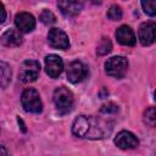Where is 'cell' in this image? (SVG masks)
Returning a JSON list of instances; mask_svg holds the SVG:
<instances>
[{
	"mask_svg": "<svg viewBox=\"0 0 156 156\" xmlns=\"http://www.w3.org/2000/svg\"><path fill=\"white\" fill-rule=\"evenodd\" d=\"M128 68V61L123 56H113L110 57L105 62V72L107 76L121 79L126 76Z\"/></svg>",
	"mask_w": 156,
	"mask_h": 156,
	"instance_id": "obj_1",
	"label": "cell"
},
{
	"mask_svg": "<svg viewBox=\"0 0 156 156\" xmlns=\"http://www.w3.org/2000/svg\"><path fill=\"white\" fill-rule=\"evenodd\" d=\"M21 102L24 111L30 113H39L43 110V104L39 93L33 88H27L21 96Z\"/></svg>",
	"mask_w": 156,
	"mask_h": 156,
	"instance_id": "obj_2",
	"label": "cell"
},
{
	"mask_svg": "<svg viewBox=\"0 0 156 156\" xmlns=\"http://www.w3.org/2000/svg\"><path fill=\"white\" fill-rule=\"evenodd\" d=\"M54 102L58 111L62 113L68 112L73 105V94L65 87H60L54 91Z\"/></svg>",
	"mask_w": 156,
	"mask_h": 156,
	"instance_id": "obj_3",
	"label": "cell"
},
{
	"mask_svg": "<svg viewBox=\"0 0 156 156\" xmlns=\"http://www.w3.org/2000/svg\"><path fill=\"white\" fill-rule=\"evenodd\" d=\"M40 73V65L35 60H27L21 65L20 68V79L23 83H30L37 80Z\"/></svg>",
	"mask_w": 156,
	"mask_h": 156,
	"instance_id": "obj_4",
	"label": "cell"
},
{
	"mask_svg": "<svg viewBox=\"0 0 156 156\" xmlns=\"http://www.w3.org/2000/svg\"><path fill=\"white\" fill-rule=\"evenodd\" d=\"M67 78L71 83L82 82L88 76V67L80 61H72L67 67Z\"/></svg>",
	"mask_w": 156,
	"mask_h": 156,
	"instance_id": "obj_5",
	"label": "cell"
},
{
	"mask_svg": "<svg viewBox=\"0 0 156 156\" xmlns=\"http://www.w3.org/2000/svg\"><path fill=\"white\" fill-rule=\"evenodd\" d=\"M48 41L49 44L55 48V49H61V50H66L69 46V40L67 34L58 29V28H52L49 30L48 34Z\"/></svg>",
	"mask_w": 156,
	"mask_h": 156,
	"instance_id": "obj_6",
	"label": "cell"
},
{
	"mask_svg": "<svg viewBox=\"0 0 156 156\" xmlns=\"http://www.w3.org/2000/svg\"><path fill=\"white\" fill-rule=\"evenodd\" d=\"M91 129V117L88 116H78L73 121L72 133L79 138H88Z\"/></svg>",
	"mask_w": 156,
	"mask_h": 156,
	"instance_id": "obj_7",
	"label": "cell"
},
{
	"mask_svg": "<svg viewBox=\"0 0 156 156\" xmlns=\"http://www.w3.org/2000/svg\"><path fill=\"white\" fill-rule=\"evenodd\" d=\"M45 71L51 78H57L63 71V61L58 55L51 54L45 57Z\"/></svg>",
	"mask_w": 156,
	"mask_h": 156,
	"instance_id": "obj_8",
	"label": "cell"
},
{
	"mask_svg": "<svg viewBox=\"0 0 156 156\" xmlns=\"http://www.w3.org/2000/svg\"><path fill=\"white\" fill-rule=\"evenodd\" d=\"M115 144L122 150H128V149L136 147L139 144V140L132 132L121 130L115 138Z\"/></svg>",
	"mask_w": 156,
	"mask_h": 156,
	"instance_id": "obj_9",
	"label": "cell"
},
{
	"mask_svg": "<svg viewBox=\"0 0 156 156\" xmlns=\"http://www.w3.org/2000/svg\"><path fill=\"white\" fill-rule=\"evenodd\" d=\"M15 24L18 32L29 33L35 28V18L29 12H20L15 17Z\"/></svg>",
	"mask_w": 156,
	"mask_h": 156,
	"instance_id": "obj_10",
	"label": "cell"
},
{
	"mask_svg": "<svg viewBox=\"0 0 156 156\" xmlns=\"http://www.w3.org/2000/svg\"><path fill=\"white\" fill-rule=\"evenodd\" d=\"M155 29L156 24L154 22H144L140 24L138 37L144 46H149L155 41Z\"/></svg>",
	"mask_w": 156,
	"mask_h": 156,
	"instance_id": "obj_11",
	"label": "cell"
},
{
	"mask_svg": "<svg viewBox=\"0 0 156 156\" xmlns=\"http://www.w3.org/2000/svg\"><path fill=\"white\" fill-rule=\"evenodd\" d=\"M116 39L121 45L124 46H134L136 38L133 29L129 26H121L116 30Z\"/></svg>",
	"mask_w": 156,
	"mask_h": 156,
	"instance_id": "obj_12",
	"label": "cell"
},
{
	"mask_svg": "<svg viewBox=\"0 0 156 156\" xmlns=\"http://www.w3.org/2000/svg\"><path fill=\"white\" fill-rule=\"evenodd\" d=\"M0 43L7 48H16L22 44V35L18 30L9 29L0 37Z\"/></svg>",
	"mask_w": 156,
	"mask_h": 156,
	"instance_id": "obj_13",
	"label": "cell"
},
{
	"mask_svg": "<svg viewBox=\"0 0 156 156\" xmlns=\"http://www.w3.org/2000/svg\"><path fill=\"white\" fill-rule=\"evenodd\" d=\"M57 7L65 16L73 17L80 12V10L83 9V2H80V1H58Z\"/></svg>",
	"mask_w": 156,
	"mask_h": 156,
	"instance_id": "obj_14",
	"label": "cell"
},
{
	"mask_svg": "<svg viewBox=\"0 0 156 156\" xmlns=\"http://www.w3.org/2000/svg\"><path fill=\"white\" fill-rule=\"evenodd\" d=\"M11 77H12V72L10 66L6 62L0 61V87L6 88L11 82Z\"/></svg>",
	"mask_w": 156,
	"mask_h": 156,
	"instance_id": "obj_15",
	"label": "cell"
},
{
	"mask_svg": "<svg viewBox=\"0 0 156 156\" xmlns=\"http://www.w3.org/2000/svg\"><path fill=\"white\" fill-rule=\"evenodd\" d=\"M111 49H112V44H111L110 39L108 38H102L101 41L99 43L98 48H96V52L99 55H106L111 51Z\"/></svg>",
	"mask_w": 156,
	"mask_h": 156,
	"instance_id": "obj_16",
	"label": "cell"
},
{
	"mask_svg": "<svg viewBox=\"0 0 156 156\" xmlns=\"http://www.w3.org/2000/svg\"><path fill=\"white\" fill-rule=\"evenodd\" d=\"M107 17L111 21H119L122 18V9L118 5H111L107 10Z\"/></svg>",
	"mask_w": 156,
	"mask_h": 156,
	"instance_id": "obj_17",
	"label": "cell"
},
{
	"mask_svg": "<svg viewBox=\"0 0 156 156\" xmlns=\"http://www.w3.org/2000/svg\"><path fill=\"white\" fill-rule=\"evenodd\" d=\"M144 122L149 126V127H155L156 123V112H155V107H149L145 113H144Z\"/></svg>",
	"mask_w": 156,
	"mask_h": 156,
	"instance_id": "obj_18",
	"label": "cell"
},
{
	"mask_svg": "<svg viewBox=\"0 0 156 156\" xmlns=\"http://www.w3.org/2000/svg\"><path fill=\"white\" fill-rule=\"evenodd\" d=\"M39 20H40L44 24H46V26L54 24V23L56 22V17H55V15H54L51 11H49V10H44V11L40 13Z\"/></svg>",
	"mask_w": 156,
	"mask_h": 156,
	"instance_id": "obj_19",
	"label": "cell"
},
{
	"mask_svg": "<svg viewBox=\"0 0 156 156\" xmlns=\"http://www.w3.org/2000/svg\"><path fill=\"white\" fill-rule=\"evenodd\" d=\"M141 6L144 9V12L149 16H155L156 15V2L154 0H146L141 1Z\"/></svg>",
	"mask_w": 156,
	"mask_h": 156,
	"instance_id": "obj_20",
	"label": "cell"
},
{
	"mask_svg": "<svg viewBox=\"0 0 156 156\" xmlns=\"http://www.w3.org/2000/svg\"><path fill=\"white\" fill-rule=\"evenodd\" d=\"M117 110H118V106L117 105H115L113 102H108V104L104 105L100 111L102 113H115V112H117Z\"/></svg>",
	"mask_w": 156,
	"mask_h": 156,
	"instance_id": "obj_21",
	"label": "cell"
},
{
	"mask_svg": "<svg viewBox=\"0 0 156 156\" xmlns=\"http://www.w3.org/2000/svg\"><path fill=\"white\" fill-rule=\"evenodd\" d=\"M6 20V11H5V7L4 5L0 2V24Z\"/></svg>",
	"mask_w": 156,
	"mask_h": 156,
	"instance_id": "obj_22",
	"label": "cell"
},
{
	"mask_svg": "<svg viewBox=\"0 0 156 156\" xmlns=\"http://www.w3.org/2000/svg\"><path fill=\"white\" fill-rule=\"evenodd\" d=\"M0 156H7L6 149H5L4 146H1V145H0Z\"/></svg>",
	"mask_w": 156,
	"mask_h": 156,
	"instance_id": "obj_23",
	"label": "cell"
},
{
	"mask_svg": "<svg viewBox=\"0 0 156 156\" xmlns=\"http://www.w3.org/2000/svg\"><path fill=\"white\" fill-rule=\"evenodd\" d=\"M17 121H18V123L21 124V128H22V130H23V132H26V127H24V124H23V122H22V119H21L20 117H18V118H17Z\"/></svg>",
	"mask_w": 156,
	"mask_h": 156,
	"instance_id": "obj_24",
	"label": "cell"
}]
</instances>
